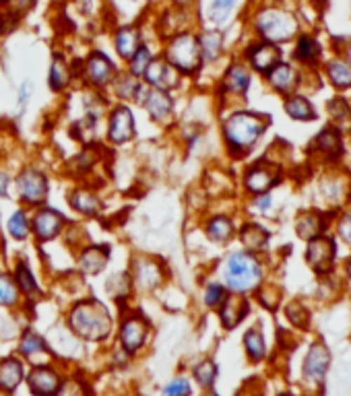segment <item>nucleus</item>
<instances>
[{
    "mask_svg": "<svg viewBox=\"0 0 351 396\" xmlns=\"http://www.w3.org/2000/svg\"><path fill=\"white\" fill-rule=\"evenodd\" d=\"M19 351H21L25 357H35V355H39V353H48L46 343H44L35 332H25V334H23L21 345H19Z\"/></svg>",
    "mask_w": 351,
    "mask_h": 396,
    "instance_id": "79ce46f5",
    "label": "nucleus"
},
{
    "mask_svg": "<svg viewBox=\"0 0 351 396\" xmlns=\"http://www.w3.org/2000/svg\"><path fill=\"white\" fill-rule=\"evenodd\" d=\"M254 206L260 209V211H267L271 206V198L267 197V194H260V197H256V200H254Z\"/></svg>",
    "mask_w": 351,
    "mask_h": 396,
    "instance_id": "5fc2aeb1",
    "label": "nucleus"
},
{
    "mask_svg": "<svg viewBox=\"0 0 351 396\" xmlns=\"http://www.w3.org/2000/svg\"><path fill=\"white\" fill-rule=\"evenodd\" d=\"M215 378H217V365L205 359L194 367V380L203 386V388H211L215 384Z\"/></svg>",
    "mask_w": 351,
    "mask_h": 396,
    "instance_id": "37998d69",
    "label": "nucleus"
},
{
    "mask_svg": "<svg viewBox=\"0 0 351 396\" xmlns=\"http://www.w3.org/2000/svg\"><path fill=\"white\" fill-rule=\"evenodd\" d=\"M151 60H153L151 50L145 48V46H140L139 50L131 56V60H128V74H133V77H143L145 70H147V66L151 65Z\"/></svg>",
    "mask_w": 351,
    "mask_h": 396,
    "instance_id": "a19ab883",
    "label": "nucleus"
},
{
    "mask_svg": "<svg viewBox=\"0 0 351 396\" xmlns=\"http://www.w3.org/2000/svg\"><path fill=\"white\" fill-rule=\"evenodd\" d=\"M17 287H19V293L27 296L29 299H34L37 293H39V287H37V279L32 272V268L27 266L25 260H17L15 264V275H13Z\"/></svg>",
    "mask_w": 351,
    "mask_h": 396,
    "instance_id": "b1692460",
    "label": "nucleus"
},
{
    "mask_svg": "<svg viewBox=\"0 0 351 396\" xmlns=\"http://www.w3.org/2000/svg\"><path fill=\"white\" fill-rule=\"evenodd\" d=\"M15 25H17V17H15L13 13H4V15H0V32L2 33L13 32Z\"/></svg>",
    "mask_w": 351,
    "mask_h": 396,
    "instance_id": "8fccbe9b",
    "label": "nucleus"
},
{
    "mask_svg": "<svg viewBox=\"0 0 351 396\" xmlns=\"http://www.w3.org/2000/svg\"><path fill=\"white\" fill-rule=\"evenodd\" d=\"M339 235H341L347 244H351V213L341 219V223H339Z\"/></svg>",
    "mask_w": 351,
    "mask_h": 396,
    "instance_id": "3c124183",
    "label": "nucleus"
},
{
    "mask_svg": "<svg viewBox=\"0 0 351 396\" xmlns=\"http://www.w3.org/2000/svg\"><path fill=\"white\" fill-rule=\"evenodd\" d=\"M248 314V301L242 296H227L223 299V303L219 305V318H221V324L225 329H234L238 326L244 316Z\"/></svg>",
    "mask_w": 351,
    "mask_h": 396,
    "instance_id": "a211bd4d",
    "label": "nucleus"
},
{
    "mask_svg": "<svg viewBox=\"0 0 351 396\" xmlns=\"http://www.w3.org/2000/svg\"><path fill=\"white\" fill-rule=\"evenodd\" d=\"M8 186H11V178H8V173H6V171H2V169H0V197H6Z\"/></svg>",
    "mask_w": 351,
    "mask_h": 396,
    "instance_id": "864d4df0",
    "label": "nucleus"
},
{
    "mask_svg": "<svg viewBox=\"0 0 351 396\" xmlns=\"http://www.w3.org/2000/svg\"><path fill=\"white\" fill-rule=\"evenodd\" d=\"M4 2H8V0H0V4H4Z\"/></svg>",
    "mask_w": 351,
    "mask_h": 396,
    "instance_id": "4d7b16f0",
    "label": "nucleus"
},
{
    "mask_svg": "<svg viewBox=\"0 0 351 396\" xmlns=\"http://www.w3.org/2000/svg\"><path fill=\"white\" fill-rule=\"evenodd\" d=\"M67 225V217L52 209V206H39L32 219V233L39 242H50L58 237Z\"/></svg>",
    "mask_w": 351,
    "mask_h": 396,
    "instance_id": "0eeeda50",
    "label": "nucleus"
},
{
    "mask_svg": "<svg viewBox=\"0 0 351 396\" xmlns=\"http://www.w3.org/2000/svg\"><path fill=\"white\" fill-rule=\"evenodd\" d=\"M316 149H320L326 157L335 159L343 153V140H341V134L333 128H326L316 136Z\"/></svg>",
    "mask_w": 351,
    "mask_h": 396,
    "instance_id": "bb28decb",
    "label": "nucleus"
},
{
    "mask_svg": "<svg viewBox=\"0 0 351 396\" xmlns=\"http://www.w3.org/2000/svg\"><path fill=\"white\" fill-rule=\"evenodd\" d=\"M318 56H320V46L316 44L314 37L302 35L300 41H298V48H296V58L306 62V65H312V62H316Z\"/></svg>",
    "mask_w": 351,
    "mask_h": 396,
    "instance_id": "58836bf2",
    "label": "nucleus"
},
{
    "mask_svg": "<svg viewBox=\"0 0 351 396\" xmlns=\"http://www.w3.org/2000/svg\"><path fill=\"white\" fill-rule=\"evenodd\" d=\"M279 176L275 171V167L269 164H256L250 167L244 176L246 188L254 194H265L267 190H271L277 184Z\"/></svg>",
    "mask_w": 351,
    "mask_h": 396,
    "instance_id": "f8f14e48",
    "label": "nucleus"
},
{
    "mask_svg": "<svg viewBox=\"0 0 351 396\" xmlns=\"http://www.w3.org/2000/svg\"><path fill=\"white\" fill-rule=\"evenodd\" d=\"M29 98H32V85L25 81L21 87H19V95H17V101H19V105L21 107H25L27 105V101H29Z\"/></svg>",
    "mask_w": 351,
    "mask_h": 396,
    "instance_id": "603ef678",
    "label": "nucleus"
},
{
    "mask_svg": "<svg viewBox=\"0 0 351 396\" xmlns=\"http://www.w3.org/2000/svg\"><path fill=\"white\" fill-rule=\"evenodd\" d=\"M285 112L293 120H304L306 122V120H314L316 118L314 110L308 103V99L298 98V95H293V98H289L285 101Z\"/></svg>",
    "mask_w": 351,
    "mask_h": 396,
    "instance_id": "72a5a7b5",
    "label": "nucleus"
},
{
    "mask_svg": "<svg viewBox=\"0 0 351 396\" xmlns=\"http://www.w3.org/2000/svg\"><path fill=\"white\" fill-rule=\"evenodd\" d=\"M190 395V382L186 378H176L172 380L166 388L161 396H188Z\"/></svg>",
    "mask_w": 351,
    "mask_h": 396,
    "instance_id": "49530a36",
    "label": "nucleus"
},
{
    "mask_svg": "<svg viewBox=\"0 0 351 396\" xmlns=\"http://www.w3.org/2000/svg\"><path fill=\"white\" fill-rule=\"evenodd\" d=\"M234 6H236V0H213L211 19H213L215 23H225Z\"/></svg>",
    "mask_w": 351,
    "mask_h": 396,
    "instance_id": "c03bdc74",
    "label": "nucleus"
},
{
    "mask_svg": "<svg viewBox=\"0 0 351 396\" xmlns=\"http://www.w3.org/2000/svg\"><path fill=\"white\" fill-rule=\"evenodd\" d=\"M23 380V363L15 357L0 362V390L13 392Z\"/></svg>",
    "mask_w": 351,
    "mask_h": 396,
    "instance_id": "412c9836",
    "label": "nucleus"
},
{
    "mask_svg": "<svg viewBox=\"0 0 351 396\" xmlns=\"http://www.w3.org/2000/svg\"><path fill=\"white\" fill-rule=\"evenodd\" d=\"M143 77L153 89H164V91L174 89L176 85L180 83V72L172 65H168L164 58L151 60V65L147 66Z\"/></svg>",
    "mask_w": 351,
    "mask_h": 396,
    "instance_id": "9d476101",
    "label": "nucleus"
},
{
    "mask_svg": "<svg viewBox=\"0 0 351 396\" xmlns=\"http://www.w3.org/2000/svg\"><path fill=\"white\" fill-rule=\"evenodd\" d=\"M85 72L91 85L95 87H107L116 79V68L110 62V58L102 52H93L87 62H85Z\"/></svg>",
    "mask_w": 351,
    "mask_h": 396,
    "instance_id": "ddd939ff",
    "label": "nucleus"
},
{
    "mask_svg": "<svg viewBox=\"0 0 351 396\" xmlns=\"http://www.w3.org/2000/svg\"><path fill=\"white\" fill-rule=\"evenodd\" d=\"M199 44H201V54L205 60H215L221 52V44H223V37L219 32H205L199 37Z\"/></svg>",
    "mask_w": 351,
    "mask_h": 396,
    "instance_id": "4c0bfd02",
    "label": "nucleus"
},
{
    "mask_svg": "<svg viewBox=\"0 0 351 396\" xmlns=\"http://www.w3.org/2000/svg\"><path fill=\"white\" fill-rule=\"evenodd\" d=\"M207 396H217V395H207Z\"/></svg>",
    "mask_w": 351,
    "mask_h": 396,
    "instance_id": "13d9d810",
    "label": "nucleus"
},
{
    "mask_svg": "<svg viewBox=\"0 0 351 396\" xmlns=\"http://www.w3.org/2000/svg\"><path fill=\"white\" fill-rule=\"evenodd\" d=\"M329 112H331L333 118H337V120H345V118L350 116V105L345 103V99L335 98L331 103H329Z\"/></svg>",
    "mask_w": 351,
    "mask_h": 396,
    "instance_id": "de8ad7c7",
    "label": "nucleus"
},
{
    "mask_svg": "<svg viewBox=\"0 0 351 396\" xmlns=\"http://www.w3.org/2000/svg\"><path fill=\"white\" fill-rule=\"evenodd\" d=\"M69 324L85 341H104L112 330V318L98 299H85L72 305Z\"/></svg>",
    "mask_w": 351,
    "mask_h": 396,
    "instance_id": "f03ea898",
    "label": "nucleus"
},
{
    "mask_svg": "<svg viewBox=\"0 0 351 396\" xmlns=\"http://www.w3.org/2000/svg\"><path fill=\"white\" fill-rule=\"evenodd\" d=\"M116 93L120 99H128V101H135V99H143L145 91L140 89V83H137V77L128 74L126 79H116Z\"/></svg>",
    "mask_w": 351,
    "mask_h": 396,
    "instance_id": "e433bc0d",
    "label": "nucleus"
},
{
    "mask_svg": "<svg viewBox=\"0 0 351 396\" xmlns=\"http://www.w3.org/2000/svg\"><path fill=\"white\" fill-rule=\"evenodd\" d=\"M260 277H263L260 264L252 252H234L227 256L223 266V281L230 291L238 296L248 293L258 287Z\"/></svg>",
    "mask_w": 351,
    "mask_h": 396,
    "instance_id": "7ed1b4c3",
    "label": "nucleus"
},
{
    "mask_svg": "<svg viewBox=\"0 0 351 396\" xmlns=\"http://www.w3.org/2000/svg\"><path fill=\"white\" fill-rule=\"evenodd\" d=\"M19 301V287L8 272H0V305L13 308Z\"/></svg>",
    "mask_w": 351,
    "mask_h": 396,
    "instance_id": "c9c22d12",
    "label": "nucleus"
},
{
    "mask_svg": "<svg viewBox=\"0 0 351 396\" xmlns=\"http://www.w3.org/2000/svg\"><path fill=\"white\" fill-rule=\"evenodd\" d=\"M322 225H324V221H322V217L318 215V213H308V215H302L300 219H298V225H296V230H298V235L300 237H304V239H314L320 235V231H322Z\"/></svg>",
    "mask_w": 351,
    "mask_h": 396,
    "instance_id": "2f4dec72",
    "label": "nucleus"
},
{
    "mask_svg": "<svg viewBox=\"0 0 351 396\" xmlns=\"http://www.w3.org/2000/svg\"><path fill=\"white\" fill-rule=\"evenodd\" d=\"M256 29L269 44H281L298 32V21L281 8H265L256 15Z\"/></svg>",
    "mask_w": 351,
    "mask_h": 396,
    "instance_id": "39448f33",
    "label": "nucleus"
},
{
    "mask_svg": "<svg viewBox=\"0 0 351 396\" xmlns=\"http://www.w3.org/2000/svg\"><path fill=\"white\" fill-rule=\"evenodd\" d=\"M333 258H335V244L333 239L329 237H314L310 239L308 244V250H306V260L308 264L314 268V270H329L331 264H333Z\"/></svg>",
    "mask_w": 351,
    "mask_h": 396,
    "instance_id": "dca6fc26",
    "label": "nucleus"
},
{
    "mask_svg": "<svg viewBox=\"0 0 351 396\" xmlns=\"http://www.w3.org/2000/svg\"><path fill=\"white\" fill-rule=\"evenodd\" d=\"M267 74H269L271 87L281 91V93H287L296 87V72L289 65H281L279 62L277 66H273Z\"/></svg>",
    "mask_w": 351,
    "mask_h": 396,
    "instance_id": "393cba45",
    "label": "nucleus"
},
{
    "mask_svg": "<svg viewBox=\"0 0 351 396\" xmlns=\"http://www.w3.org/2000/svg\"><path fill=\"white\" fill-rule=\"evenodd\" d=\"M329 362H331L329 349L324 345H320V343L312 345L308 355H306V362H304L306 380H310L314 384H322V380L326 376V369H329Z\"/></svg>",
    "mask_w": 351,
    "mask_h": 396,
    "instance_id": "f3484780",
    "label": "nucleus"
},
{
    "mask_svg": "<svg viewBox=\"0 0 351 396\" xmlns=\"http://www.w3.org/2000/svg\"><path fill=\"white\" fill-rule=\"evenodd\" d=\"M116 48L118 54L126 60H131V56L140 48L139 44V32L135 27H124L116 33Z\"/></svg>",
    "mask_w": 351,
    "mask_h": 396,
    "instance_id": "c85d7f7f",
    "label": "nucleus"
},
{
    "mask_svg": "<svg viewBox=\"0 0 351 396\" xmlns=\"http://www.w3.org/2000/svg\"><path fill=\"white\" fill-rule=\"evenodd\" d=\"M131 281L137 283L143 289H157L164 281V268L161 264L151 260V258H137L133 263V275Z\"/></svg>",
    "mask_w": 351,
    "mask_h": 396,
    "instance_id": "9b49d317",
    "label": "nucleus"
},
{
    "mask_svg": "<svg viewBox=\"0 0 351 396\" xmlns=\"http://www.w3.org/2000/svg\"><path fill=\"white\" fill-rule=\"evenodd\" d=\"M48 83H50V89L52 91H62L67 89L70 83V68L69 65L65 62V58L56 56L52 60V66H50V77H48Z\"/></svg>",
    "mask_w": 351,
    "mask_h": 396,
    "instance_id": "c756f323",
    "label": "nucleus"
},
{
    "mask_svg": "<svg viewBox=\"0 0 351 396\" xmlns=\"http://www.w3.org/2000/svg\"><path fill=\"white\" fill-rule=\"evenodd\" d=\"M135 128H137V124H135V116H133L131 107L116 105L110 112V118H107V140L110 143L124 145V143L133 140Z\"/></svg>",
    "mask_w": 351,
    "mask_h": 396,
    "instance_id": "6e6552de",
    "label": "nucleus"
},
{
    "mask_svg": "<svg viewBox=\"0 0 351 396\" xmlns=\"http://www.w3.org/2000/svg\"><path fill=\"white\" fill-rule=\"evenodd\" d=\"M140 101H143V107L147 110V114L153 122H168L172 112H174V99L164 89L151 87L149 91H145Z\"/></svg>",
    "mask_w": 351,
    "mask_h": 396,
    "instance_id": "1a4fd4ad",
    "label": "nucleus"
},
{
    "mask_svg": "<svg viewBox=\"0 0 351 396\" xmlns=\"http://www.w3.org/2000/svg\"><path fill=\"white\" fill-rule=\"evenodd\" d=\"M207 235H209V239L213 242H217V244H223V242H227L232 235H234V221L230 219V217H225V215H215V217H211L209 223H207Z\"/></svg>",
    "mask_w": 351,
    "mask_h": 396,
    "instance_id": "a878e982",
    "label": "nucleus"
},
{
    "mask_svg": "<svg viewBox=\"0 0 351 396\" xmlns=\"http://www.w3.org/2000/svg\"><path fill=\"white\" fill-rule=\"evenodd\" d=\"M244 347L248 355H250V359L260 362L265 357V338L256 329L248 330L244 334Z\"/></svg>",
    "mask_w": 351,
    "mask_h": 396,
    "instance_id": "ea45409f",
    "label": "nucleus"
},
{
    "mask_svg": "<svg viewBox=\"0 0 351 396\" xmlns=\"http://www.w3.org/2000/svg\"><path fill=\"white\" fill-rule=\"evenodd\" d=\"M69 200H70V206H72L77 213L87 215V217H93V215H98V213L102 211V200L95 197L93 192L85 190V188L74 190V192L70 194Z\"/></svg>",
    "mask_w": 351,
    "mask_h": 396,
    "instance_id": "4be33fe9",
    "label": "nucleus"
},
{
    "mask_svg": "<svg viewBox=\"0 0 351 396\" xmlns=\"http://www.w3.org/2000/svg\"><path fill=\"white\" fill-rule=\"evenodd\" d=\"M225 297H227V293H225V287L221 283H209L207 285V289H205V303L209 308H219Z\"/></svg>",
    "mask_w": 351,
    "mask_h": 396,
    "instance_id": "a18cd8bd",
    "label": "nucleus"
},
{
    "mask_svg": "<svg viewBox=\"0 0 351 396\" xmlns=\"http://www.w3.org/2000/svg\"><path fill=\"white\" fill-rule=\"evenodd\" d=\"M164 60L174 66L178 72L192 74L203 62L199 37L192 33H174L168 41Z\"/></svg>",
    "mask_w": 351,
    "mask_h": 396,
    "instance_id": "20e7f679",
    "label": "nucleus"
},
{
    "mask_svg": "<svg viewBox=\"0 0 351 396\" xmlns=\"http://www.w3.org/2000/svg\"><path fill=\"white\" fill-rule=\"evenodd\" d=\"M107 258H110L107 246H89V248L81 250L77 264H79V268L85 275H98V272H102L105 268Z\"/></svg>",
    "mask_w": 351,
    "mask_h": 396,
    "instance_id": "aec40b11",
    "label": "nucleus"
},
{
    "mask_svg": "<svg viewBox=\"0 0 351 396\" xmlns=\"http://www.w3.org/2000/svg\"><path fill=\"white\" fill-rule=\"evenodd\" d=\"M248 60L258 72H269L273 66L279 65L281 52L275 44H258L248 50Z\"/></svg>",
    "mask_w": 351,
    "mask_h": 396,
    "instance_id": "6ab92c4d",
    "label": "nucleus"
},
{
    "mask_svg": "<svg viewBox=\"0 0 351 396\" xmlns=\"http://www.w3.org/2000/svg\"><path fill=\"white\" fill-rule=\"evenodd\" d=\"M265 128L267 120L260 114L236 112L223 122V140L232 153L244 155L258 143Z\"/></svg>",
    "mask_w": 351,
    "mask_h": 396,
    "instance_id": "f257e3e1",
    "label": "nucleus"
},
{
    "mask_svg": "<svg viewBox=\"0 0 351 396\" xmlns=\"http://www.w3.org/2000/svg\"><path fill=\"white\" fill-rule=\"evenodd\" d=\"M281 396H289V395H281Z\"/></svg>",
    "mask_w": 351,
    "mask_h": 396,
    "instance_id": "bf43d9fd",
    "label": "nucleus"
},
{
    "mask_svg": "<svg viewBox=\"0 0 351 396\" xmlns=\"http://www.w3.org/2000/svg\"><path fill=\"white\" fill-rule=\"evenodd\" d=\"M17 192L23 204L27 206H44L48 198V178L35 169V167H23L15 180Z\"/></svg>",
    "mask_w": 351,
    "mask_h": 396,
    "instance_id": "423d86ee",
    "label": "nucleus"
},
{
    "mask_svg": "<svg viewBox=\"0 0 351 396\" xmlns=\"http://www.w3.org/2000/svg\"><path fill=\"white\" fill-rule=\"evenodd\" d=\"M347 272H350V277H351V260H350V264H347Z\"/></svg>",
    "mask_w": 351,
    "mask_h": 396,
    "instance_id": "6e6d98bb",
    "label": "nucleus"
},
{
    "mask_svg": "<svg viewBox=\"0 0 351 396\" xmlns=\"http://www.w3.org/2000/svg\"><path fill=\"white\" fill-rule=\"evenodd\" d=\"M6 230L11 233L13 239L17 242H25L32 233V221L27 219V213L23 209L15 211L11 217H8V223H6Z\"/></svg>",
    "mask_w": 351,
    "mask_h": 396,
    "instance_id": "7c9ffc66",
    "label": "nucleus"
},
{
    "mask_svg": "<svg viewBox=\"0 0 351 396\" xmlns=\"http://www.w3.org/2000/svg\"><path fill=\"white\" fill-rule=\"evenodd\" d=\"M147 338V322L140 316H131L120 326V345L126 353H135L145 345Z\"/></svg>",
    "mask_w": 351,
    "mask_h": 396,
    "instance_id": "4468645a",
    "label": "nucleus"
},
{
    "mask_svg": "<svg viewBox=\"0 0 351 396\" xmlns=\"http://www.w3.org/2000/svg\"><path fill=\"white\" fill-rule=\"evenodd\" d=\"M98 132V114L89 112L85 118H81L74 126H72V136L81 143H91L95 138Z\"/></svg>",
    "mask_w": 351,
    "mask_h": 396,
    "instance_id": "f704fd0d",
    "label": "nucleus"
},
{
    "mask_svg": "<svg viewBox=\"0 0 351 396\" xmlns=\"http://www.w3.org/2000/svg\"><path fill=\"white\" fill-rule=\"evenodd\" d=\"M54 396H83V390L77 382H67L62 386H58V390L54 392Z\"/></svg>",
    "mask_w": 351,
    "mask_h": 396,
    "instance_id": "09e8293b",
    "label": "nucleus"
},
{
    "mask_svg": "<svg viewBox=\"0 0 351 396\" xmlns=\"http://www.w3.org/2000/svg\"><path fill=\"white\" fill-rule=\"evenodd\" d=\"M240 239L244 244V248L248 252H256V250H263L269 242V233L267 230H263L260 225L256 223H248L240 231Z\"/></svg>",
    "mask_w": 351,
    "mask_h": 396,
    "instance_id": "cd10ccee",
    "label": "nucleus"
},
{
    "mask_svg": "<svg viewBox=\"0 0 351 396\" xmlns=\"http://www.w3.org/2000/svg\"><path fill=\"white\" fill-rule=\"evenodd\" d=\"M326 72H329V79L333 81L335 87H341V89H350L351 87V62L333 60L326 66Z\"/></svg>",
    "mask_w": 351,
    "mask_h": 396,
    "instance_id": "473e14b6",
    "label": "nucleus"
},
{
    "mask_svg": "<svg viewBox=\"0 0 351 396\" xmlns=\"http://www.w3.org/2000/svg\"><path fill=\"white\" fill-rule=\"evenodd\" d=\"M248 87H250V74H248L244 66H230L225 77H223V89L234 93V95H244Z\"/></svg>",
    "mask_w": 351,
    "mask_h": 396,
    "instance_id": "5701e85b",
    "label": "nucleus"
},
{
    "mask_svg": "<svg viewBox=\"0 0 351 396\" xmlns=\"http://www.w3.org/2000/svg\"><path fill=\"white\" fill-rule=\"evenodd\" d=\"M27 384L35 396H54L60 386V376L50 365H37L29 374Z\"/></svg>",
    "mask_w": 351,
    "mask_h": 396,
    "instance_id": "2eb2a0df",
    "label": "nucleus"
}]
</instances>
